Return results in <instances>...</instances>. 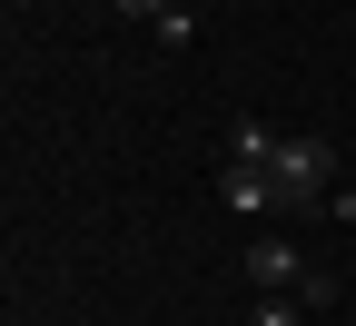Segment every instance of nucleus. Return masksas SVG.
<instances>
[{
    "label": "nucleus",
    "mask_w": 356,
    "mask_h": 326,
    "mask_svg": "<svg viewBox=\"0 0 356 326\" xmlns=\"http://www.w3.org/2000/svg\"><path fill=\"white\" fill-rule=\"evenodd\" d=\"M277 188H287L297 208H317V198L337 188V149H327V138H277Z\"/></svg>",
    "instance_id": "obj_1"
},
{
    "label": "nucleus",
    "mask_w": 356,
    "mask_h": 326,
    "mask_svg": "<svg viewBox=\"0 0 356 326\" xmlns=\"http://www.w3.org/2000/svg\"><path fill=\"white\" fill-rule=\"evenodd\" d=\"M218 198H228L238 218H287V208H297V198L277 188V168H238V158H228V178H218Z\"/></svg>",
    "instance_id": "obj_2"
},
{
    "label": "nucleus",
    "mask_w": 356,
    "mask_h": 326,
    "mask_svg": "<svg viewBox=\"0 0 356 326\" xmlns=\"http://www.w3.org/2000/svg\"><path fill=\"white\" fill-rule=\"evenodd\" d=\"M248 277H257V287H307V267H297L287 238H257V247H248Z\"/></svg>",
    "instance_id": "obj_3"
},
{
    "label": "nucleus",
    "mask_w": 356,
    "mask_h": 326,
    "mask_svg": "<svg viewBox=\"0 0 356 326\" xmlns=\"http://www.w3.org/2000/svg\"><path fill=\"white\" fill-rule=\"evenodd\" d=\"M228 158L238 168H277V129L267 119H228Z\"/></svg>",
    "instance_id": "obj_4"
},
{
    "label": "nucleus",
    "mask_w": 356,
    "mask_h": 326,
    "mask_svg": "<svg viewBox=\"0 0 356 326\" xmlns=\"http://www.w3.org/2000/svg\"><path fill=\"white\" fill-rule=\"evenodd\" d=\"M248 326H307V307H297V297H267V307H257Z\"/></svg>",
    "instance_id": "obj_5"
},
{
    "label": "nucleus",
    "mask_w": 356,
    "mask_h": 326,
    "mask_svg": "<svg viewBox=\"0 0 356 326\" xmlns=\"http://www.w3.org/2000/svg\"><path fill=\"white\" fill-rule=\"evenodd\" d=\"M99 10H119V20H149V30H159V20H168V0H99Z\"/></svg>",
    "instance_id": "obj_6"
},
{
    "label": "nucleus",
    "mask_w": 356,
    "mask_h": 326,
    "mask_svg": "<svg viewBox=\"0 0 356 326\" xmlns=\"http://www.w3.org/2000/svg\"><path fill=\"white\" fill-rule=\"evenodd\" d=\"M327 208H337V227H356V188H327Z\"/></svg>",
    "instance_id": "obj_7"
}]
</instances>
